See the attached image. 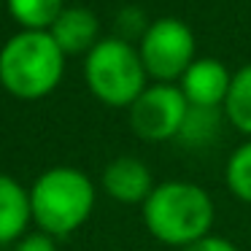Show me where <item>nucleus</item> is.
<instances>
[{
	"label": "nucleus",
	"mask_w": 251,
	"mask_h": 251,
	"mask_svg": "<svg viewBox=\"0 0 251 251\" xmlns=\"http://www.w3.org/2000/svg\"><path fill=\"white\" fill-rule=\"evenodd\" d=\"M149 235L170 249H184L213 232V197L195 181H162L141 205Z\"/></svg>",
	"instance_id": "nucleus-1"
},
{
	"label": "nucleus",
	"mask_w": 251,
	"mask_h": 251,
	"mask_svg": "<svg viewBox=\"0 0 251 251\" xmlns=\"http://www.w3.org/2000/svg\"><path fill=\"white\" fill-rule=\"evenodd\" d=\"M65 60L49 30H19L0 49V84L17 100H41L60 87Z\"/></svg>",
	"instance_id": "nucleus-2"
},
{
	"label": "nucleus",
	"mask_w": 251,
	"mask_h": 251,
	"mask_svg": "<svg viewBox=\"0 0 251 251\" xmlns=\"http://www.w3.org/2000/svg\"><path fill=\"white\" fill-rule=\"evenodd\" d=\"M95 184L87 173L71 165L49 168L30 186V211L41 232L68 238L95 211Z\"/></svg>",
	"instance_id": "nucleus-3"
},
{
	"label": "nucleus",
	"mask_w": 251,
	"mask_h": 251,
	"mask_svg": "<svg viewBox=\"0 0 251 251\" xmlns=\"http://www.w3.org/2000/svg\"><path fill=\"white\" fill-rule=\"evenodd\" d=\"M84 81L89 92L108 108H130L149 87V73L138 54V46L111 35L84 57Z\"/></svg>",
	"instance_id": "nucleus-4"
},
{
	"label": "nucleus",
	"mask_w": 251,
	"mask_h": 251,
	"mask_svg": "<svg viewBox=\"0 0 251 251\" xmlns=\"http://www.w3.org/2000/svg\"><path fill=\"white\" fill-rule=\"evenodd\" d=\"M138 54L149 78L159 84H178L186 68L197 60V38L178 17L151 19L138 41Z\"/></svg>",
	"instance_id": "nucleus-5"
},
{
	"label": "nucleus",
	"mask_w": 251,
	"mask_h": 251,
	"mask_svg": "<svg viewBox=\"0 0 251 251\" xmlns=\"http://www.w3.org/2000/svg\"><path fill=\"white\" fill-rule=\"evenodd\" d=\"M186 114H189V103H186L181 87L159 81H151L127 108L130 130L146 143L176 141L184 127Z\"/></svg>",
	"instance_id": "nucleus-6"
},
{
	"label": "nucleus",
	"mask_w": 251,
	"mask_h": 251,
	"mask_svg": "<svg viewBox=\"0 0 251 251\" xmlns=\"http://www.w3.org/2000/svg\"><path fill=\"white\" fill-rule=\"evenodd\" d=\"M232 71L213 57H197L186 73L181 76L178 87L192 108H222L229 92Z\"/></svg>",
	"instance_id": "nucleus-7"
},
{
	"label": "nucleus",
	"mask_w": 251,
	"mask_h": 251,
	"mask_svg": "<svg viewBox=\"0 0 251 251\" xmlns=\"http://www.w3.org/2000/svg\"><path fill=\"white\" fill-rule=\"evenodd\" d=\"M103 192L116 202L125 205H143L149 200V195L154 192V176L149 170V165L138 157H116L105 165L103 178H100Z\"/></svg>",
	"instance_id": "nucleus-8"
},
{
	"label": "nucleus",
	"mask_w": 251,
	"mask_h": 251,
	"mask_svg": "<svg viewBox=\"0 0 251 251\" xmlns=\"http://www.w3.org/2000/svg\"><path fill=\"white\" fill-rule=\"evenodd\" d=\"M49 35L54 38V44L62 49L65 57H87L100 44V22L92 8L65 6V11L49 27Z\"/></svg>",
	"instance_id": "nucleus-9"
},
{
	"label": "nucleus",
	"mask_w": 251,
	"mask_h": 251,
	"mask_svg": "<svg viewBox=\"0 0 251 251\" xmlns=\"http://www.w3.org/2000/svg\"><path fill=\"white\" fill-rule=\"evenodd\" d=\"M30 222V189H25L11 176L0 173V243H17L22 235H27Z\"/></svg>",
	"instance_id": "nucleus-10"
},
{
	"label": "nucleus",
	"mask_w": 251,
	"mask_h": 251,
	"mask_svg": "<svg viewBox=\"0 0 251 251\" xmlns=\"http://www.w3.org/2000/svg\"><path fill=\"white\" fill-rule=\"evenodd\" d=\"M224 119L232 130L251 138V62L232 73L227 100L222 105Z\"/></svg>",
	"instance_id": "nucleus-11"
},
{
	"label": "nucleus",
	"mask_w": 251,
	"mask_h": 251,
	"mask_svg": "<svg viewBox=\"0 0 251 251\" xmlns=\"http://www.w3.org/2000/svg\"><path fill=\"white\" fill-rule=\"evenodd\" d=\"M6 8L22 30H49L65 11V0H6Z\"/></svg>",
	"instance_id": "nucleus-12"
},
{
	"label": "nucleus",
	"mask_w": 251,
	"mask_h": 251,
	"mask_svg": "<svg viewBox=\"0 0 251 251\" xmlns=\"http://www.w3.org/2000/svg\"><path fill=\"white\" fill-rule=\"evenodd\" d=\"M222 122H227L222 108H192L189 105V114L176 141H181L184 146H208L213 143Z\"/></svg>",
	"instance_id": "nucleus-13"
},
{
	"label": "nucleus",
	"mask_w": 251,
	"mask_h": 251,
	"mask_svg": "<svg viewBox=\"0 0 251 251\" xmlns=\"http://www.w3.org/2000/svg\"><path fill=\"white\" fill-rule=\"evenodd\" d=\"M224 181L232 197L251 205V138H246L224 165Z\"/></svg>",
	"instance_id": "nucleus-14"
},
{
	"label": "nucleus",
	"mask_w": 251,
	"mask_h": 251,
	"mask_svg": "<svg viewBox=\"0 0 251 251\" xmlns=\"http://www.w3.org/2000/svg\"><path fill=\"white\" fill-rule=\"evenodd\" d=\"M151 22H146L141 8H122L119 17H116V35L125 41H141V35L146 33V27Z\"/></svg>",
	"instance_id": "nucleus-15"
},
{
	"label": "nucleus",
	"mask_w": 251,
	"mask_h": 251,
	"mask_svg": "<svg viewBox=\"0 0 251 251\" xmlns=\"http://www.w3.org/2000/svg\"><path fill=\"white\" fill-rule=\"evenodd\" d=\"M14 251H57V243L51 235L46 232H27L22 235V238L17 240V246H14Z\"/></svg>",
	"instance_id": "nucleus-16"
},
{
	"label": "nucleus",
	"mask_w": 251,
	"mask_h": 251,
	"mask_svg": "<svg viewBox=\"0 0 251 251\" xmlns=\"http://www.w3.org/2000/svg\"><path fill=\"white\" fill-rule=\"evenodd\" d=\"M178 251H240L238 246L232 243V240H227V238H222V235H205V238H200V240H195V243H189V246H184V249H178Z\"/></svg>",
	"instance_id": "nucleus-17"
}]
</instances>
